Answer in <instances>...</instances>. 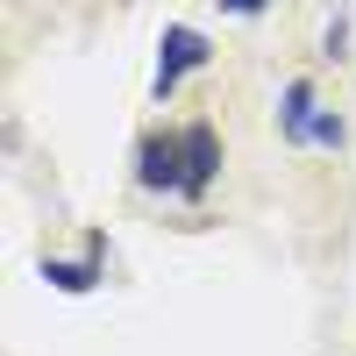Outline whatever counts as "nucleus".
Listing matches in <instances>:
<instances>
[{
    "instance_id": "1",
    "label": "nucleus",
    "mask_w": 356,
    "mask_h": 356,
    "mask_svg": "<svg viewBox=\"0 0 356 356\" xmlns=\"http://www.w3.org/2000/svg\"><path fill=\"white\" fill-rule=\"evenodd\" d=\"M136 186L143 193H186V129H150L136 143Z\"/></svg>"
},
{
    "instance_id": "2",
    "label": "nucleus",
    "mask_w": 356,
    "mask_h": 356,
    "mask_svg": "<svg viewBox=\"0 0 356 356\" xmlns=\"http://www.w3.org/2000/svg\"><path fill=\"white\" fill-rule=\"evenodd\" d=\"M207 57H214V43H207L193 22H171L164 36H157V79H150V93H157V100H171L178 86H186V72H200Z\"/></svg>"
},
{
    "instance_id": "3",
    "label": "nucleus",
    "mask_w": 356,
    "mask_h": 356,
    "mask_svg": "<svg viewBox=\"0 0 356 356\" xmlns=\"http://www.w3.org/2000/svg\"><path fill=\"white\" fill-rule=\"evenodd\" d=\"M214 178H221V136H214V122H193L186 129V193L178 200H207Z\"/></svg>"
},
{
    "instance_id": "4",
    "label": "nucleus",
    "mask_w": 356,
    "mask_h": 356,
    "mask_svg": "<svg viewBox=\"0 0 356 356\" xmlns=\"http://www.w3.org/2000/svg\"><path fill=\"white\" fill-rule=\"evenodd\" d=\"M314 114H321L314 79H285V93H278V136L292 143V150H307V143H314Z\"/></svg>"
},
{
    "instance_id": "5",
    "label": "nucleus",
    "mask_w": 356,
    "mask_h": 356,
    "mask_svg": "<svg viewBox=\"0 0 356 356\" xmlns=\"http://www.w3.org/2000/svg\"><path fill=\"white\" fill-rule=\"evenodd\" d=\"M100 235H93V250H86V257H43V285L50 292H65V300H86V292H93L100 285Z\"/></svg>"
},
{
    "instance_id": "6",
    "label": "nucleus",
    "mask_w": 356,
    "mask_h": 356,
    "mask_svg": "<svg viewBox=\"0 0 356 356\" xmlns=\"http://www.w3.org/2000/svg\"><path fill=\"white\" fill-rule=\"evenodd\" d=\"M342 143H349V122H342L335 107H321L314 114V150H342Z\"/></svg>"
},
{
    "instance_id": "7",
    "label": "nucleus",
    "mask_w": 356,
    "mask_h": 356,
    "mask_svg": "<svg viewBox=\"0 0 356 356\" xmlns=\"http://www.w3.org/2000/svg\"><path fill=\"white\" fill-rule=\"evenodd\" d=\"M321 57H349V22L342 15L328 22V36H321Z\"/></svg>"
},
{
    "instance_id": "8",
    "label": "nucleus",
    "mask_w": 356,
    "mask_h": 356,
    "mask_svg": "<svg viewBox=\"0 0 356 356\" xmlns=\"http://www.w3.org/2000/svg\"><path fill=\"white\" fill-rule=\"evenodd\" d=\"M264 8H271V0H221V15H243V22H257Z\"/></svg>"
}]
</instances>
